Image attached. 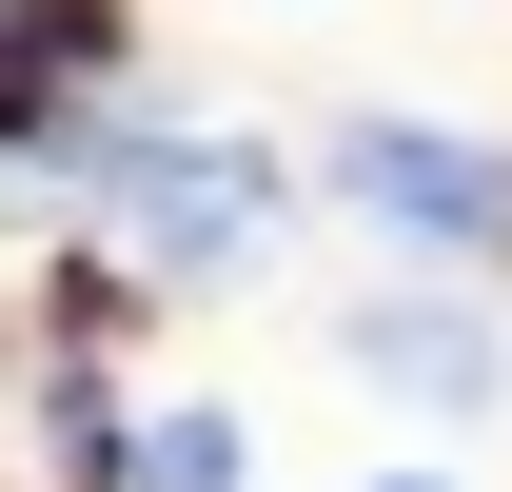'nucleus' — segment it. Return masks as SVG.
Masks as SVG:
<instances>
[{
  "instance_id": "1",
  "label": "nucleus",
  "mask_w": 512,
  "mask_h": 492,
  "mask_svg": "<svg viewBox=\"0 0 512 492\" xmlns=\"http://www.w3.org/2000/svg\"><path fill=\"white\" fill-rule=\"evenodd\" d=\"M335 178L375 197V217H414V237H473V256L512 237V158H493V138H453V119H355V138H335Z\"/></svg>"
},
{
  "instance_id": "2",
  "label": "nucleus",
  "mask_w": 512,
  "mask_h": 492,
  "mask_svg": "<svg viewBox=\"0 0 512 492\" xmlns=\"http://www.w3.org/2000/svg\"><path fill=\"white\" fill-rule=\"evenodd\" d=\"M119 217L158 256H237L256 217H276V158H237V138H138V158H119Z\"/></svg>"
},
{
  "instance_id": "3",
  "label": "nucleus",
  "mask_w": 512,
  "mask_h": 492,
  "mask_svg": "<svg viewBox=\"0 0 512 492\" xmlns=\"http://www.w3.org/2000/svg\"><path fill=\"white\" fill-rule=\"evenodd\" d=\"M355 355H375V374H414V394H493V335H473V315H434V296H394V315H355Z\"/></svg>"
},
{
  "instance_id": "4",
  "label": "nucleus",
  "mask_w": 512,
  "mask_h": 492,
  "mask_svg": "<svg viewBox=\"0 0 512 492\" xmlns=\"http://www.w3.org/2000/svg\"><path fill=\"white\" fill-rule=\"evenodd\" d=\"M119 492H256V473H237V414H158V433L119 453Z\"/></svg>"
},
{
  "instance_id": "5",
  "label": "nucleus",
  "mask_w": 512,
  "mask_h": 492,
  "mask_svg": "<svg viewBox=\"0 0 512 492\" xmlns=\"http://www.w3.org/2000/svg\"><path fill=\"white\" fill-rule=\"evenodd\" d=\"M375 492H434V473H375Z\"/></svg>"
}]
</instances>
